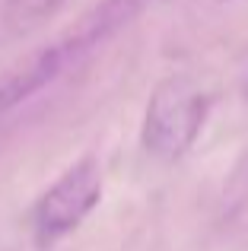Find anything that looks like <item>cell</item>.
Returning <instances> with one entry per match:
<instances>
[{"instance_id": "6da1fadb", "label": "cell", "mask_w": 248, "mask_h": 251, "mask_svg": "<svg viewBox=\"0 0 248 251\" xmlns=\"http://www.w3.org/2000/svg\"><path fill=\"white\" fill-rule=\"evenodd\" d=\"M207 108H210V99L191 76H166L153 89L147 111H143V153L156 162H178L198 143L200 127L207 121Z\"/></svg>"}, {"instance_id": "7a4b0ae2", "label": "cell", "mask_w": 248, "mask_h": 251, "mask_svg": "<svg viewBox=\"0 0 248 251\" xmlns=\"http://www.w3.org/2000/svg\"><path fill=\"white\" fill-rule=\"evenodd\" d=\"M102 201V166L96 156H83L74 162L35 203L32 229L38 245H54L67 232H74Z\"/></svg>"}, {"instance_id": "3957f363", "label": "cell", "mask_w": 248, "mask_h": 251, "mask_svg": "<svg viewBox=\"0 0 248 251\" xmlns=\"http://www.w3.org/2000/svg\"><path fill=\"white\" fill-rule=\"evenodd\" d=\"M70 64H76V57L70 54L64 38H57V42L45 45V48L19 57L16 64H10V67L0 74V118L10 115L16 105L29 102V99L35 96V92H42L48 83H54Z\"/></svg>"}, {"instance_id": "277c9868", "label": "cell", "mask_w": 248, "mask_h": 251, "mask_svg": "<svg viewBox=\"0 0 248 251\" xmlns=\"http://www.w3.org/2000/svg\"><path fill=\"white\" fill-rule=\"evenodd\" d=\"M159 3H169V0H102V3H96L93 10L64 35V45H67L70 54L80 61L83 54L99 48L115 32H121L124 25H130L137 16H143L147 10H153V6H159Z\"/></svg>"}, {"instance_id": "5b68a950", "label": "cell", "mask_w": 248, "mask_h": 251, "mask_svg": "<svg viewBox=\"0 0 248 251\" xmlns=\"http://www.w3.org/2000/svg\"><path fill=\"white\" fill-rule=\"evenodd\" d=\"M67 3L70 0H0V48L29 38Z\"/></svg>"}]
</instances>
